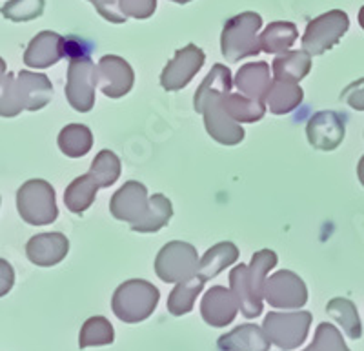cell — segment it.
Returning a JSON list of instances; mask_svg holds the SVG:
<instances>
[{
    "instance_id": "cell-1",
    "label": "cell",
    "mask_w": 364,
    "mask_h": 351,
    "mask_svg": "<svg viewBox=\"0 0 364 351\" xmlns=\"http://www.w3.org/2000/svg\"><path fill=\"white\" fill-rule=\"evenodd\" d=\"M233 80L230 68L215 64L203 80L193 97L195 112L204 117L208 135L223 146H237L245 141V129L228 115L223 97L232 91Z\"/></svg>"
},
{
    "instance_id": "cell-2",
    "label": "cell",
    "mask_w": 364,
    "mask_h": 351,
    "mask_svg": "<svg viewBox=\"0 0 364 351\" xmlns=\"http://www.w3.org/2000/svg\"><path fill=\"white\" fill-rule=\"evenodd\" d=\"M277 253L261 249L252 256L248 266L239 264L230 271V289L239 301L240 313L246 318H257L262 313L264 282L269 269L277 266Z\"/></svg>"
},
{
    "instance_id": "cell-3",
    "label": "cell",
    "mask_w": 364,
    "mask_h": 351,
    "mask_svg": "<svg viewBox=\"0 0 364 351\" xmlns=\"http://www.w3.org/2000/svg\"><path fill=\"white\" fill-rule=\"evenodd\" d=\"M261 28L262 17L255 11L240 13L224 24L220 35V53L228 63H239L242 58L257 57L261 53Z\"/></svg>"
},
{
    "instance_id": "cell-4",
    "label": "cell",
    "mask_w": 364,
    "mask_h": 351,
    "mask_svg": "<svg viewBox=\"0 0 364 351\" xmlns=\"http://www.w3.org/2000/svg\"><path fill=\"white\" fill-rule=\"evenodd\" d=\"M161 301V291L151 282L142 279L126 281L115 289L112 310L119 320L126 324H139L154 315Z\"/></svg>"
},
{
    "instance_id": "cell-5",
    "label": "cell",
    "mask_w": 364,
    "mask_h": 351,
    "mask_svg": "<svg viewBox=\"0 0 364 351\" xmlns=\"http://www.w3.org/2000/svg\"><path fill=\"white\" fill-rule=\"evenodd\" d=\"M18 215L29 226H46L57 220L58 207L55 190L48 180L31 178L17 191Z\"/></svg>"
},
{
    "instance_id": "cell-6",
    "label": "cell",
    "mask_w": 364,
    "mask_h": 351,
    "mask_svg": "<svg viewBox=\"0 0 364 351\" xmlns=\"http://www.w3.org/2000/svg\"><path fill=\"white\" fill-rule=\"evenodd\" d=\"M199 255L195 246L182 240L164 244L155 259V273L166 284H178L199 273Z\"/></svg>"
},
{
    "instance_id": "cell-7",
    "label": "cell",
    "mask_w": 364,
    "mask_h": 351,
    "mask_svg": "<svg viewBox=\"0 0 364 351\" xmlns=\"http://www.w3.org/2000/svg\"><path fill=\"white\" fill-rule=\"evenodd\" d=\"M350 28V18L343 9H331V11L318 15L317 18L308 22L306 31L302 35V50L308 51L311 57H318L336 48L341 38L346 35Z\"/></svg>"
},
{
    "instance_id": "cell-8",
    "label": "cell",
    "mask_w": 364,
    "mask_h": 351,
    "mask_svg": "<svg viewBox=\"0 0 364 351\" xmlns=\"http://www.w3.org/2000/svg\"><path fill=\"white\" fill-rule=\"evenodd\" d=\"M310 326V311H290V313L269 311L262 323V330L268 335L269 342L284 351L297 350L299 346H302Z\"/></svg>"
},
{
    "instance_id": "cell-9",
    "label": "cell",
    "mask_w": 364,
    "mask_h": 351,
    "mask_svg": "<svg viewBox=\"0 0 364 351\" xmlns=\"http://www.w3.org/2000/svg\"><path fill=\"white\" fill-rule=\"evenodd\" d=\"M97 66L91 55L70 58L66 80V99L71 108L79 113H87L95 106Z\"/></svg>"
},
{
    "instance_id": "cell-10",
    "label": "cell",
    "mask_w": 364,
    "mask_h": 351,
    "mask_svg": "<svg viewBox=\"0 0 364 351\" xmlns=\"http://www.w3.org/2000/svg\"><path fill=\"white\" fill-rule=\"evenodd\" d=\"M264 298L277 310H301L308 302V288L297 273L281 269L266 279Z\"/></svg>"
},
{
    "instance_id": "cell-11",
    "label": "cell",
    "mask_w": 364,
    "mask_h": 351,
    "mask_svg": "<svg viewBox=\"0 0 364 351\" xmlns=\"http://www.w3.org/2000/svg\"><path fill=\"white\" fill-rule=\"evenodd\" d=\"M206 55L199 45L188 44L186 48L175 51V57L161 73V86L166 91H181L193 80V77L203 70Z\"/></svg>"
},
{
    "instance_id": "cell-12",
    "label": "cell",
    "mask_w": 364,
    "mask_h": 351,
    "mask_svg": "<svg viewBox=\"0 0 364 351\" xmlns=\"http://www.w3.org/2000/svg\"><path fill=\"white\" fill-rule=\"evenodd\" d=\"M135 84V71L119 55H104L97 64V87L109 99L128 95Z\"/></svg>"
},
{
    "instance_id": "cell-13",
    "label": "cell",
    "mask_w": 364,
    "mask_h": 351,
    "mask_svg": "<svg viewBox=\"0 0 364 351\" xmlns=\"http://www.w3.org/2000/svg\"><path fill=\"white\" fill-rule=\"evenodd\" d=\"M148 204L149 197L144 184L136 180H128L124 186L117 190V193H113L109 211H112L113 219L120 220V222H128L129 227H133L144 219Z\"/></svg>"
},
{
    "instance_id": "cell-14",
    "label": "cell",
    "mask_w": 364,
    "mask_h": 351,
    "mask_svg": "<svg viewBox=\"0 0 364 351\" xmlns=\"http://www.w3.org/2000/svg\"><path fill=\"white\" fill-rule=\"evenodd\" d=\"M306 136L310 146L318 151H333L346 136V122L337 112H318L308 120Z\"/></svg>"
},
{
    "instance_id": "cell-15",
    "label": "cell",
    "mask_w": 364,
    "mask_h": 351,
    "mask_svg": "<svg viewBox=\"0 0 364 351\" xmlns=\"http://www.w3.org/2000/svg\"><path fill=\"white\" fill-rule=\"evenodd\" d=\"M240 306L235 293L224 286H211L200 301V315L204 323L213 328H224L235 320Z\"/></svg>"
},
{
    "instance_id": "cell-16",
    "label": "cell",
    "mask_w": 364,
    "mask_h": 351,
    "mask_svg": "<svg viewBox=\"0 0 364 351\" xmlns=\"http://www.w3.org/2000/svg\"><path fill=\"white\" fill-rule=\"evenodd\" d=\"M70 253V240L63 233H41L28 240L26 244V256L29 262L41 268H51L63 262Z\"/></svg>"
},
{
    "instance_id": "cell-17",
    "label": "cell",
    "mask_w": 364,
    "mask_h": 351,
    "mask_svg": "<svg viewBox=\"0 0 364 351\" xmlns=\"http://www.w3.org/2000/svg\"><path fill=\"white\" fill-rule=\"evenodd\" d=\"M64 58V37L55 31H41L26 48L24 64L28 68L46 70Z\"/></svg>"
},
{
    "instance_id": "cell-18",
    "label": "cell",
    "mask_w": 364,
    "mask_h": 351,
    "mask_svg": "<svg viewBox=\"0 0 364 351\" xmlns=\"http://www.w3.org/2000/svg\"><path fill=\"white\" fill-rule=\"evenodd\" d=\"M272 75L268 63H248L240 66L235 75V87L239 93L259 102L266 104V97L272 87Z\"/></svg>"
},
{
    "instance_id": "cell-19",
    "label": "cell",
    "mask_w": 364,
    "mask_h": 351,
    "mask_svg": "<svg viewBox=\"0 0 364 351\" xmlns=\"http://www.w3.org/2000/svg\"><path fill=\"white\" fill-rule=\"evenodd\" d=\"M266 331L257 324H240L217 340L220 351H269Z\"/></svg>"
},
{
    "instance_id": "cell-20",
    "label": "cell",
    "mask_w": 364,
    "mask_h": 351,
    "mask_svg": "<svg viewBox=\"0 0 364 351\" xmlns=\"http://www.w3.org/2000/svg\"><path fill=\"white\" fill-rule=\"evenodd\" d=\"M17 82L28 112H38L50 104L51 97H53V84L48 79V75L21 71L17 75Z\"/></svg>"
},
{
    "instance_id": "cell-21",
    "label": "cell",
    "mask_w": 364,
    "mask_h": 351,
    "mask_svg": "<svg viewBox=\"0 0 364 351\" xmlns=\"http://www.w3.org/2000/svg\"><path fill=\"white\" fill-rule=\"evenodd\" d=\"M311 70V55L304 50L286 51L277 55L272 64L273 79L284 80V82L299 84L306 79Z\"/></svg>"
},
{
    "instance_id": "cell-22",
    "label": "cell",
    "mask_w": 364,
    "mask_h": 351,
    "mask_svg": "<svg viewBox=\"0 0 364 351\" xmlns=\"http://www.w3.org/2000/svg\"><path fill=\"white\" fill-rule=\"evenodd\" d=\"M302 100H304V91L299 84L273 79L266 97V108L273 115H288L301 106Z\"/></svg>"
},
{
    "instance_id": "cell-23",
    "label": "cell",
    "mask_w": 364,
    "mask_h": 351,
    "mask_svg": "<svg viewBox=\"0 0 364 351\" xmlns=\"http://www.w3.org/2000/svg\"><path fill=\"white\" fill-rule=\"evenodd\" d=\"M239 261V248L233 242H219L211 246L199 262V273L204 281L215 279L219 273Z\"/></svg>"
},
{
    "instance_id": "cell-24",
    "label": "cell",
    "mask_w": 364,
    "mask_h": 351,
    "mask_svg": "<svg viewBox=\"0 0 364 351\" xmlns=\"http://www.w3.org/2000/svg\"><path fill=\"white\" fill-rule=\"evenodd\" d=\"M299 38L297 26L294 22H272L266 26V29L261 33V50L269 55H282L290 51L291 45Z\"/></svg>"
},
{
    "instance_id": "cell-25",
    "label": "cell",
    "mask_w": 364,
    "mask_h": 351,
    "mask_svg": "<svg viewBox=\"0 0 364 351\" xmlns=\"http://www.w3.org/2000/svg\"><path fill=\"white\" fill-rule=\"evenodd\" d=\"M99 190V184L93 180L90 173L80 175L64 191V204H66V207L71 213L82 215L84 211L90 210L91 204L95 202L97 191Z\"/></svg>"
},
{
    "instance_id": "cell-26",
    "label": "cell",
    "mask_w": 364,
    "mask_h": 351,
    "mask_svg": "<svg viewBox=\"0 0 364 351\" xmlns=\"http://www.w3.org/2000/svg\"><path fill=\"white\" fill-rule=\"evenodd\" d=\"M57 142L66 157H86L93 148V133L84 124H68L60 129Z\"/></svg>"
},
{
    "instance_id": "cell-27",
    "label": "cell",
    "mask_w": 364,
    "mask_h": 351,
    "mask_svg": "<svg viewBox=\"0 0 364 351\" xmlns=\"http://www.w3.org/2000/svg\"><path fill=\"white\" fill-rule=\"evenodd\" d=\"M224 109L239 124H253L266 115V104L245 97L242 93H226L223 97Z\"/></svg>"
},
{
    "instance_id": "cell-28",
    "label": "cell",
    "mask_w": 364,
    "mask_h": 351,
    "mask_svg": "<svg viewBox=\"0 0 364 351\" xmlns=\"http://www.w3.org/2000/svg\"><path fill=\"white\" fill-rule=\"evenodd\" d=\"M204 284H206V281L200 275H195L188 281L178 282L170 293V297H168V311L175 317L190 313L195 306V301L203 291Z\"/></svg>"
},
{
    "instance_id": "cell-29",
    "label": "cell",
    "mask_w": 364,
    "mask_h": 351,
    "mask_svg": "<svg viewBox=\"0 0 364 351\" xmlns=\"http://www.w3.org/2000/svg\"><path fill=\"white\" fill-rule=\"evenodd\" d=\"M326 313L343 328V331L350 339L359 340L363 337V324H360L355 304L350 298H331L326 304Z\"/></svg>"
},
{
    "instance_id": "cell-30",
    "label": "cell",
    "mask_w": 364,
    "mask_h": 351,
    "mask_svg": "<svg viewBox=\"0 0 364 351\" xmlns=\"http://www.w3.org/2000/svg\"><path fill=\"white\" fill-rule=\"evenodd\" d=\"M171 217H173V206H171L170 198L164 197L162 193H155L154 197H149L144 219L136 226H133L132 230L139 233H157L159 230L168 226Z\"/></svg>"
},
{
    "instance_id": "cell-31",
    "label": "cell",
    "mask_w": 364,
    "mask_h": 351,
    "mask_svg": "<svg viewBox=\"0 0 364 351\" xmlns=\"http://www.w3.org/2000/svg\"><path fill=\"white\" fill-rule=\"evenodd\" d=\"M115 340V330H113L112 323L106 317H90L86 323L82 324L79 333V347L86 350V347L95 346H109Z\"/></svg>"
},
{
    "instance_id": "cell-32",
    "label": "cell",
    "mask_w": 364,
    "mask_h": 351,
    "mask_svg": "<svg viewBox=\"0 0 364 351\" xmlns=\"http://www.w3.org/2000/svg\"><path fill=\"white\" fill-rule=\"evenodd\" d=\"M87 173L93 177V180L99 184V188H109L120 178L122 164H120V158L113 151L102 149V151L97 153L95 161L91 162Z\"/></svg>"
},
{
    "instance_id": "cell-33",
    "label": "cell",
    "mask_w": 364,
    "mask_h": 351,
    "mask_svg": "<svg viewBox=\"0 0 364 351\" xmlns=\"http://www.w3.org/2000/svg\"><path fill=\"white\" fill-rule=\"evenodd\" d=\"M26 109L24 97L17 82V75L6 73L0 79V117L11 119L21 115Z\"/></svg>"
},
{
    "instance_id": "cell-34",
    "label": "cell",
    "mask_w": 364,
    "mask_h": 351,
    "mask_svg": "<svg viewBox=\"0 0 364 351\" xmlns=\"http://www.w3.org/2000/svg\"><path fill=\"white\" fill-rule=\"evenodd\" d=\"M46 0H8L0 13L2 17L11 22H29L42 17Z\"/></svg>"
},
{
    "instance_id": "cell-35",
    "label": "cell",
    "mask_w": 364,
    "mask_h": 351,
    "mask_svg": "<svg viewBox=\"0 0 364 351\" xmlns=\"http://www.w3.org/2000/svg\"><path fill=\"white\" fill-rule=\"evenodd\" d=\"M310 351H352L346 346L343 333L333 324L321 323L315 330L314 342L308 346Z\"/></svg>"
},
{
    "instance_id": "cell-36",
    "label": "cell",
    "mask_w": 364,
    "mask_h": 351,
    "mask_svg": "<svg viewBox=\"0 0 364 351\" xmlns=\"http://www.w3.org/2000/svg\"><path fill=\"white\" fill-rule=\"evenodd\" d=\"M120 9L126 17L146 21L157 9V0H120Z\"/></svg>"
},
{
    "instance_id": "cell-37",
    "label": "cell",
    "mask_w": 364,
    "mask_h": 351,
    "mask_svg": "<svg viewBox=\"0 0 364 351\" xmlns=\"http://www.w3.org/2000/svg\"><path fill=\"white\" fill-rule=\"evenodd\" d=\"M91 4L95 6L97 11L100 13V17L106 18L113 24H124L128 21L122 9H120V0H90Z\"/></svg>"
},
{
    "instance_id": "cell-38",
    "label": "cell",
    "mask_w": 364,
    "mask_h": 351,
    "mask_svg": "<svg viewBox=\"0 0 364 351\" xmlns=\"http://www.w3.org/2000/svg\"><path fill=\"white\" fill-rule=\"evenodd\" d=\"M339 99L355 112H364V77L355 82L348 84Z\"/></svg>"
},
{
    "instance_id": "cell-39",
    "label": "cell",
    "mask_w": 364,
    "mask_h": 351,
    "mask_svg": "<svg viewBox=\"0 0 364 351\" xmlns=\"http://www.w3.org/2000/svg\"><path fill=\"white\" fill-rule=\"evenodd\" d=\"M91 51H93V45L84 38L75 37V35L64 37V57H86V55H91Z\"/></svg>"
},
{
    "instance_id": "cell-40",
    "label": "cell",
    "mask_w": 364,
    "mask_h": 351,
    "mask_svg": "<svg viewBox=\"0 0 364 351\" xmlns=\"http://www.w3.org/2000/svg\"><path fill=\"white\" fill-rule=\"evenodd\" d=\"M13 284H15V271H13L11 264L4 259H0V297H4L11 291Z\"/></svg>"
},
{
    "instance_id": "cell-41",
    "label": "cell",
    "mask_w": 364,
    "mask_h": 351,
    "mask_svg": "<svg viewBox=\"0 0 364 351\" xmlns=\"http://www.w3.org/2000/svg\"><path fill=\"white\" fill-rule=\"evenodd\" d=\"M357 177H359V182L363 184V188H364V155L360 157L359 164H357Z\"/></svg>"
},
{
    "instance_id": "cell-42",
    "label": "cell",
    "mask_w": 364,
    "mask_h": 351,
    "mask_svg": "<svg viewBox=\"0 0 364 351\" xmlns=\"http://www.w3.org/2000/svg\"><path fill=\"white\" fill-rule=\"evenodd\" d=\"M4 75H6V63H4V58L0 57V79H2Z\"/></svg>"
},
{
    "instance_id": "cell-43",
    "label": "cell",
    "mask_w": 364,
    "mask_h": 351,
    "mask_svg": "<svg viewBox=\"0 0 364 351\" xmlns=\"http://www.w3.org/2000/svg\"><path fill=\"white\" fill-rule=\"evenodd\" d=\"M359 24H360V28H363V31H364V6L359 9Z\"/></svg>"
},
{
    "instance_id": "cell-44",
    "label": "cell",
    "mask_w": 364,
    "mask_h": 351,
    "mask_svg": "<svg viewBox=\"0 0 364 351\" xmlns=\"http://www.w3.org/2000/svg\"><path fill=\"white\" fill-rule=\"evenodd\" d=\"M171 2H175V4H188L191 0H171Z\"/></svg>"
},
{
    "instance_id": "cell-45",
    "label": "cell",
    "mask_w": 364,
    "mask_h": 351,
    "mask_svg": "<svg viewBox=\"0 0 364 351\" xmlns=\"http://www.w3.org/2000/svg\"><path fill=\"white\" fill-rule=\"evenodd\" d=\"M304 351H310V350H308V347H306V350H304Z\"/></svg>"
}]
</instances>
